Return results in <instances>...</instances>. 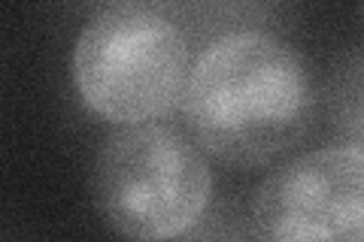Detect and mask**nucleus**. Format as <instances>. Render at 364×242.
I'll list each match as a JSON object with an SVG mask.
<instances>
[{
    "label": "nucleus",
    "mask_w": 364,
    "mask_h": 242,
    "mask_svg": "<svg viewBox=\"0 0 364 242\" xmlns=\"http://www.w3.org/2000/svg\"><path fill=\"white\" fill-rule=\"evenodd\" d=\"M304 57L267 31H237L198 57L182 91L195 143L234 167H261L301 140L313 121Z\"/></svg>",
    "instance_id": "nucleus-1"
},
{
    "label": "nucleus",
    "mask_w": 364,
    "mask_h": 242,
    "mask_svg": "<svg viewBox=\"0 0 364 242\" xmlns=\"http://www.w3.org/2000/svg\"><path fill=\"white\" fill-rule=\"evenodd\" d=\"M73 79L85 106L112 124L164 119L188 82V40L161 9L109 4L79 33Z\"/></svg>",
    "instance_id": "nucleus-2"
},
{
    "label": "nucleus",
    "mask_w": 364,
    "mask_h": 242,
    "mask_svg": "<svg viewBox=\"0 0 364 242\" xmlns=\"http://www.w3.org/2000/svg\"><path fill=\"white\" fill-rule=\"evenodd\" d=\"M213 172L203 152L173 128L136 124L109 136L95 164V203L131 242H170L200 221Z\"/></svg>",
    "instance_id": "nucleus-3"
},
{
    "label": "nucleus",
    "mask_w": 364,
    "mask_h": 242,
    "mask_svg": "<svg viewBox=\"0 0 364 242\" xmlns=\"http://www.w3.org/2000/svg\"><path fill=\"white\" fill-rule=\"evenodd\" d=\"M258 242H364V155L334 145L273 170L252 197Z\"/></svg>",
    "instance_id": "nucleus-4"
}]
</instances>
